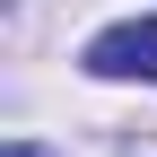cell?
Returning a JSON list of instances; mask_svg holds the SVG:
<instances>
[{"mask_svg":"<svg viewBox=\"0 0 157 157\" xmlns=\"http://www.w3.org/2000/svg\"><path fill=\"white\" fill-rule=\"evenodd\" d=\"M87 70L96 78H148L157 87V17H122L87 44Z\"/></svg>","mask_w":157,"mask_h":157,"instance_id":"obj_1","label":"cell"},{"mask_svg":"<svg viewBox=\"0 0 157 157\" xmlns=\"http://www.w3.org/2000/svg\"><path fill=\"white\" fill-rule=\"evenodd\" d=\"M0 157H52V148H44V140H9Z\"/></svg>","mask_w":157,"mask_h":157,"instance_id":"obj_2","label":"cell"}]
</instances>
